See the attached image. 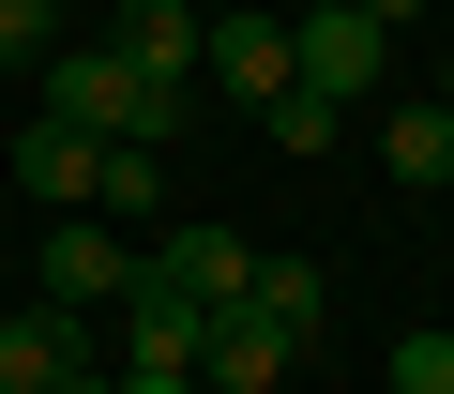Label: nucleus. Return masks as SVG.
Wrapping results in <instances>:
<instances>
[{"instance_id":"0eeeda50","label":"nucleus","mask_w":454,"mask_h":394,"mask_svg":"<svg viewBox=\"0 0 454 394\" xmlns=\"http://www.w3.org/2000/svg\"><path fill=\"white\" fill-rule=\"evenodd\" d=\"M61 379H76V303L0 319V394H61Z\"/></svg>"},{"instance_id":"7ed1b4c3","label":"nucleus","mask_w":454,"mask_h":394,"mask_svg":"<svg viewBox=\"0 0 454 394\" xmlns=\"http://www.w3.org/2000/svg\"><path fill=\"white\" fill-rule=\"evenodd\" d=\"M288 46H303V91H333V106H364V91L394 76V31L364 16V0H333V16H288Z\"/></svg>"},{"instance_id":"a211bd4d","label":"nucleus","mask_w":454,"mask_h":394,"mask_svg":"<svg viewBox=\"0 0 454 394\" xmlns=\"http://www.w3.org/2000/svg\"><path fill=\"white\" fill-rule=\"evenodd\" d=\"M61 394H121V379H91V364H76V379H61Z\"/></svg>"},{"instance_id":"ddd939ff","label":"nucleus","mask_w":454,"mask_h":394,"mask_svg":"<svg viewBox=\"0 0 454 394\" xmlns=\"http://www.w3.org/2000/svg\"><path fill=\"white\" fill-rule=\"evenodd\" d=\"M243 319H273V334H288V349H303V334H318V319H333V288H318V273H303V258H258V288H243Z\"/></svg>"},{"instance_id":"20e7f679","label":"nucleus","mask_w":454,"mask_h":394,"mask_svg":"<svg viewBox=\"0 0 454 394\" xmlns=\"http://www.w3.org/2000/svg\"><path fill=\"white\" fill-rule=\"evenodd\" d=\"M197 76H227L243 106H273V91L303 76V46H288V16H273V0H243V16H212V31H197Z\"/></svg>"},{"instance_id":"39448f33","label":"nucleus","mask_w":454,"mask_h":394,"mask_svg":"<svg viewBox=\"0 0 454 394\" xmlns=\"http://www.w3.org/2000/svg\"><path fill=\"white\" fill-rule=\"evenodd\" d=\"M121 288H137V243H121L106 213H61V228H46V303H76V319H106Z\"/></svg>"},{"instance_id":"f3484780","label":"nucleus","mask_w":454,"mask_h":394,"mask_svg":"<svg viewBox=\"0 0 454 394\" xmlns=\"http://www.w3.org/2000/svg\"><path fill=\"white\" fill-rule=\"evenodd\" d=\"M106 379H121V364H106ZM121 394H197V379H121Z\"/></svg>"},{"instance_id":"2eb2a0df","label":"nucleus","mask_w":454,"mask_h":394,"mask_svg":"<svg viewBox=\"0 0 454 394\" xmlns=\"http://www.w3.org/2000/svg\"><path fill=\"white\" fill-rule=\"evenodd\" d=\"M61 61V0H0V76H46Z\"/></svg>"},{"instance_id":"1a4fd4ad","label":"nucleus","mask_w":454,"mask_h":394,"mask_svg":"<svg viewBox=\"0 0 454 394\" xmlns=\"http://www.w3.org/2000/svg\"><path fill=\"white\" fill-rule=\"evenodd\" d=\"M167 273H182L212 319H243V288H258V243H243V228H182V243H167Z\"/></svg>"},{"instance_id":"6ab92c4d","label":"nucleus","mask_w":454,"mask_h":394,"mask_svg":"<svg viewBox=\"0 0 454 394\" xmlns=\"http://www.w3.org/2000/svg\"><path fill=\"white\" fill-rule=\"evenodd\" d=\"M273 16H333V0H273Z\"/></svg>"},{"instance_id":"aec40b11","label":"nucleus","mask_w":454,"mask_h":394,"mask_svg":"<svg viewBox=\"0 0 454 394\" xmlns=\"http://www.w3.org/2000/svg\"><path fill=\"white\" fill-rule=\"evenodd\" d=\"M439 106H454V76H439Z\"/></svg>"},{"instance_id":"f257e3e1","label":"nucleus","mask_w":454,"mask_h":394,"mask_svg":"<svg viewBox=\"0 0 454 394\" xmlns=\"http://www.w3.org/2000/svg\"><path fill=\"white\" fill-rule=\"evenodd\" d=\"M182 106H197V91H182V76H137L121 46H61V61H46V122H76V137H137V152H167Z\"/></svg>"},{"instance_id":"423d86ee","label":"nucleus","mask_w":454,"mask_h":394,"mask_svg":"<svg viewBox=\"0 0 454 394\" xmlns=\"http://www.w3.org/2000/svg\"><path fill=\"white\" fill-rule=\"evenodd\" d=\"M288 364H303V349H288L273 319H212V349H197V394H288Z\"/></svg>"},{"instance_id":"9b49d317","label":"nucleus","mask_w":454,"mask_h":394,"mask_svg":"<svg viewBox=\"0 0 454 394\" xmlns=\"http://www.w3.org/2000/svg\"><path fill=\"white\" fill-rule=\"evenodd\" d=\"M91 213H106V228H152V213H167V152L106 137V167H91Z\"/></svg>"},{"instance_id":"dca6fc26","label":"nucleus","mask_w":454,"mask_h":394,"mask_svg":"<svg viewBox=\"0 0 454 394\" xmlns=\"http://www.w3.org/2000/svg\"><path fill=\"white\" fill-rule=\"evenodd\" d=\"M394 394H454V334H409L394 349Z\"/></svg>"},{"instance_id":"6e6552de","label":"nucleus","mask_w":454,"mask_h":394,"mask_svg":"<svg viewBox=\"0 0 454 394\" xmlns=\"http://www.w3.org/2000/svg\"><path fill=\"white\" fill-rule=\"evenodd\" d=\"M197 31H212L197 0H121V31H106V46H121L137 76H182V91H197Z\"/></svg>"},{"instance_id":"f8f14e48","label":"nucleus","mask_w":454,"mask_h":394,"mask_svg":"<svg viewBox=\"0 0 454 394\" xmlns=\"http://www.w3.org/2000/svg\"><path fill=\"white\" fill-rule=\"evenodd\" d=\"M379 167H394V182H454V106H439V91L394 106V122H379Z\"/></svg>"},{"instance_id":"4468645a","label":"nucleus","mask_w":454,"mask_h":394,"mask_svg":"<svg viewBox=\"0 0 454 394\" xmlns=\"http://www.w3.org/2000/svg\"><path fill=\"white\" fill-rule=\"evenodd\" d=\"M258 137H273V152H333V137H348V106H333V91H303V76H288V91H273V106H258Z\"/></svg>"},{"instance_id":"f03ea898","label":"nucleus","mask_w":454,"mask_h":394,"mask_svg":"<svg viewBox=\"0 0 454 394\" xmlns=\"http://www.w3.org/2000/svg\"><path fill=\"white\" fill-rule=\"evenodd\" d=\"M197 349H212V303L167 258H137V288H121V379H197Z\"/></svg>"},{"instance_id":"9d476101","label":"nucleus","mask_w":454,"mask_h":394,"mask_svg":"<svg viewBox=\"0 0 454 394\" xmlns=\"http://www.w3.org/2000/svg\"><path fill=\"white\" fill-rule=\"evenodd\" d=\"M91 167H106V137H76V122H31L16 137V182L31 197H76V213H91Z\"/></svg>"}]
</instances>
